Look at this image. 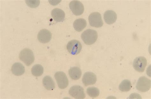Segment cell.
Returning a JSON list of instances; mask_svg holds the SVG:
<instances>
[{"label":"cell","mask_w":151,"mask_h":99,"mask_svg":"<svg viewBox=\"0 0 151 99\" xmlns=\"http://www.w3.org/2000/svg\"><path fill=\"white\" fill-rule=\"evenodd\" d=\"M151 86L150 80L145 77L142 76L138 79L136 88L140 92L145 93L150 90Z\"/></svg>","instance_id":"cell-3"},{"label":"cell","mask_w":151,"mask_h":99,"mask_svg":"<svg viewBox=\"0 0 151 99\" xmlns=\"http://www.w3.org/2000/svg\"><path fill=\"white\" fill-rule=\"evenodd\" d=\"M11 71L12 73L15 76H21L25 72V67L21 63H15L12 66Z\"/></svg>","instance_id":"cell-14"},{"label":"cell","mask_w":151,"mask_h":99,"mask_svg":"<svg viewBox=\"0 0 151 99\" xmlns=\"http://www.w3.org/2000/svg\"><path fill=\"white\" fill-rule=\"evenodd\" d=\"M43 84L47 90H53L55 88V84L52 78L49 76L44 77L42 80Z\"/></svg>","instance_id":"cell-15"},{"label":"cell","mask_w":151,"mask_h":99,"mask_svg":"<svg viewBox=\"0 0 151 99\" xmlns=\"http://www.w3.org/2000/svg\"><path fill=\"white\" fill-rule=\"evenodd\" d=\"M69 74L70 77L72 80H77L81 77L82 71L81 69L78 67H72L69 70Z\"/></svg>","instance_id":"cell-16"},{"label":"cell","mask_w":151,"mask_h":99,"mask_svg":"<svg viewBox=\"0 0 151 99\" xmlns=\"http://www.w3.org/2000/svg\"><path fill=\"white\" fill-rule=\"evenodd\" d=\"M25 2L27 5L32 8L37 7L40 4V1L39 0H26Z\"/></svg>","instance_id":"cell-21"},{"label":"cell","mask_w":151,"mask_h":99,"mask_svg":"<svg viewBox=\"0 0 151 99\" xmlns=\"http://www.w3.org/2000/svg\"><path fill=\"white\" fill-rule=\"evenodd\" d=\"M147 65L146 58L144 57H139L134 59L133 66L134 68L137 72L142 73L144 72Z\"/></svg>","instance_id":"cell-8"},{"label":"cell","mask_w":151,"mask_h":99,"mask_svg":"<svg viewBox=\"0 0 151 99\" xmlns=\"http://www.w3.org/2000/svg\"><path fill=\"white\" fill-rule=\"evenodd\" d=\"M52 38V34L50 31L46 29L41 30L39 32L37 38L40 42L42 43H49Z\"/></svg>","instance_id":"cell-11"},{"label":"cell","mask_w":151,"mask_h":99,"mask_svg":"<svg viewBox=\"0 0 151 99\" xmlns=\"http://www.w3.org/2000/svg\"><path fill=\"white\" fill-rule=\"evenodd\" d=\"M88 20L91 26L96 28L102 27L103 23L101 14L98 12H94L89 16Z\"/></svg>","instance_id":"cell-6"},{"label":"cell","mask_w":151,"mask_h":99,"mask_svg":"<svg viewBox=\"0 0 151 99\" xmlns=\"http://www.w3.org/2000/svg\"><path fill=\"white\" fill-rule=\"evenodd\" d=\"M51 14L55 21L60 22L65 20V14L64 11L60 9H54L52 11Z\"/></svg>","instance_id":"cell-13"},{"label":"cell","mask_w":151,"mask_h":99,"mask_svg":"<svg viewBox=\"0 0 151 99\" xmlns=\"http://www.w3.org/2000/svg\"><path fill=\"white\" fill-rule=\"evenodd\" d=\"M81 37L86 45H90L93 44L97 40L98 33L96 31L88 29L82 33Z\"/></svg>","instance_id":"cell-1"},{"label":"cell","mask_w":151,"mask_h":99,"mask_svg":"<svg viewBox=\"0 0 151 99\" xmlns=\"http://www.w3.org/2000/svg\"><path fill=\"white\" fill-rule=\"evenodd\" d=\"M86 25L87 23L86 20L82 18L76 20L73 23L74 29L78 32H80L85 28Z\"/></svg>","instance_id":"cell-17"},{"label":"cell","mask_w":151,"mask_h":99,"mask_svg":"<svg viewBox=\"0 0 151 99\" xmlns=\"http://www.w3.org/2000/svg\"><path fill=\"white\" fill-rule=\"evenodd\" d=\"M105 21L107 24H113L116 21L117 15L116 12L113 10L106 11L104 15Z\"/></svg>","instance_id":"cell-12"},{"label":"cell","mask_w":151,"mask_h":99,"mask_svg":"<svg viewBox=\"0 0 151 99\" xmlns=\"http://www.w3.org/2000/svg\"><path fill=\"white\" fill-rule=\"evenodd\" d=\"M19 58L28 66L32 64L35 61L34 54L32 51L29 48L22 50L19 54Z\"/></svg>","instance_id":"cell-2"},{"label":"cell","mask_w":151,"mask_h":99,"mask_svg":"<svg viewBox=\"0 0 151 99\" xmlns=\"http://www.w3.org/2000/svg\"><path fill=\"white\" fill-rule=\"evenodd\" d=\"M54 77L60 88L64 89L68 85V80L66 75L64 72H57L55 73Z\"/></svg>","instance_id":"cell-4"},{"label":"cell","mask_w":151,"mask_h":99,"mask_svg":"<svg viewBox=\"0 0 151 99\" xmlns=\"http://www.w3.org/2000/svg\"><path fill=\"white\" fill-rule=\"evenodd\" d=\"M131 82L128 80H123L119 85V90L122 92H129L132 88Z\"/></svg>","instance_id":"cell-18"},{"label":"cell","mask_w":151,"mask_h":99,"mask_svg":"<svg viewBox=\"0 0 151 99\" xmlns=\"http://www.w3.org/2000/svg\"><path fill=\"white\" fill-rule=\"evenodd\" d=\"M70 9L76 16L82 15L84 10V7L82 3L77 1H71L69 4Z\"/></svg>","instance_id":"cell-9"},{"label":"cell","mask_w":151,"mask_h":99,"mask_svg":"<svg viewBox=\"0 0 151 99\" xmlns=\"http://www.w3.org/2000/svg\"><path fill=\"white\" fill-rule=\"evenodd\" d=\"M86 93L89 96L93 98L99 96L100 91L96 88L91 87L87 89Z\"/></svg>","instance_id":"cell-20"},{"label":"cell","mask_w":151,"mask_h":99,"mask_svg":"<svg viewBox=\"0 0 151 99\" xmlns=\"http://www.w3.org/2000/svg\"><path fill=\"white\" fill-rule=\"evenodd\" d=\"M69 93L71 97L76 99H83L86 97L84 89L79 85H74L71 87Z\"/></svg>","instance_id":"cell-7"},{"label":"cell","mask_w":151,"mask_h":99,"mask_svg":"<svg viewBox=\"0 0 151 99\" xmlns=\"http://www.w3.org/2000/svg\"><path fill=\"white\" fill-rule=\"evenodd\" d=\"M31 72L33 76L35 77L40 76L43 73L44 69L41 65H35L31 68Z\"/></svg>","instance_id":"cell-19"},{"label":"cell","mask_w":151,"mask_h":99,"mask_svg":"<svg viewBox=\"0 0 151 99\" xmlns=\"http://www.w3.org/2000/svg\"><path fill=\"white\" fill-rule=\"evenodd\" d=\"M96 81V75L92 72H87L83 75L82 82L86 86L94 84Z\"/></svg>","instance_id":"cell-10"},{"label":"cell","mask_w":151,"mask_h":99,"mask_svg":"<svg viewBox=\"0 0 151 99\" xmlns=\"http://www.w3.org/2000/svg\"><path fill=\"white\" fill-rule=\"evenodd\" d=\"M68 52L73 55H77L80 53L82 49L81 43L79 41L73 40L69 41L67 46Z\"/></svg>","instance_id":"cell-5"}]
</instances>
